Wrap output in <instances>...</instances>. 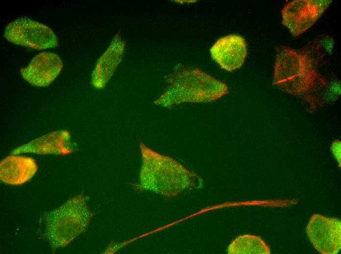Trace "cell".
I'll list each match as a JSON object with an SVG mask.
<instances>
[{"label":"cell","mask_w":341,"mask_h":254,"mask_svg":"<svg viewBox=\"0 0 341 254\" xmlns=\"http://www.w3.org/2000/svg\"><path fill=\"white\" fill-rule=\"evenodd\" d=\"M63 66L59 56L44 52L35 56L28 65L20 70L22 77L36 86L49 85L58 76Z\"/></svg>","instance_id":"obj_8"},{"label":"cell","mask_w":341,"mask_h":254,"mask_svg":"<svg viewBox=\"0 0 341 254\" xmlns=\"http://www.w3.org/2000/svg\"><path fill=\"white\" fill-rule=\"evenodd\" d=\"M210 51L212 58L221 68L231 71L244 64L247 56V46L241 36L231 34L218 39Z\"/></svg>","instance_id":"obj_9"},{"label":"cell","mask_w":341,"mask_h":254,"mask_svg":"<svg viewBox=\"0 0 341 254\" xmlns=\"http://www.w3.org/2000/svg\"><path fill=\"white\" fill-rule=\"evenodd\" d=\"M71 139V134L68 130H56L16 148L12 153L30 152L39 154H67L74 151Z\"/></svg>","instance_id":"obj_10"},{"label":"cell","mask_w":341,"mask_h":254,"mask_svg":"<svg viewBox=\"0 0 341 254\" xmlns=\"http://www.w3.org/2000/svg\"><path fill=\"white\" fill-rule=\"evenodd\" d=\"M276 51L272 84L277 88L295 96L310 98L319 85L327 86L308 53L283 45L277 47Z\"/></svg>","instance_id":"obj_2"},{"label":"cell","mask_w":341,"mask_h":254,"mask_svg":"<svg viewBox=\"0 0 341 254\" xmlns=\"http://www.w3.org/2000/svg\"><path fill=\"white\" fill-rule=\"evenodd\" d=\"M92 216L82 193L46 212L42 218L44 233L52 250L66 246L84 233Z\"/></svg>","instance_id":"obj_4"},{"label":"cell","mask_w":341,"mask_h":254,"mask_svg":"<svg viewBox=\"0 0 341 254\" xmlns=\"http://www.w3.org/2000/svg\"><path fill=\"white\" fill-rule=\"evenodd\" d=\"M4 37L14 44L39 50L58 45L57 36L50 27L27 17L19 18L8 23Z\"/></svg>","instance_id":"obj_5"},{"label":"cell","mask_w":341,"mask_h":254,"mask_svg":"<svg viewBox=\"0 0 341 254\" xmlns=\"http://www.w3.org/2000/svg\"><path fill=\"white\" fill-rule=\"evenodd\" d=\"M166 81L169 85L154 103L168 108L187 102H210L229 93L225 84L198 68L177 69Z\"/></svg>","instance_id":"obj_3"},{"label":"cell","mask_w":341,"mask_h":254,"mask_svg":"<svg viewBox=\"0 0 341 254\" xmlns=\"http://www.w3.org/2000/svg\"><path fill=\"white\" fill-rule=\"evenodd\" d=\"M341 94V83L339 81L333 80L327 85L323 94V100L327 102L335 101Z\"/></svg>","instance_id":"obj_14"},{"label":"cell","mask_w":341,"mask_h":254,"mask_svg":"<svg viewBox=\"0 0 341 254\" xmlns=\"http://www.w3.org/2000/svg\"><path fill=\"white\" fill-rule=\"evenodd\" d=\"M37 170V165L32 158L12 155L0 162V179L8 184L20 185L30 180Z\"/></svg>","instance_id":"obj_11"},{"label":"cell","mask_w":341,"mask_h":254,"mask_svg":"<svg viewBox=\"0 0 341 254\" xmlns=\"http://www.w3.org/2000/svg\"><path fill=\"white\" fill-rule=\"evenodd\" d=\"M317 42L319 46L325 49L330 54H332L334 41L331 37L324 36L320 38Z\"/></svg>","instance_id":"obj_15"},{"label":"cell","mask_w":341,"mask_h":254,"mask_svg":"<svg viewBox=\"0 0 341 254\" xmlns=\"http://www.w3.org/2000/svg\"><path fill=\"white\" fill-rule=\"evenodd\" d=\"M123 45H120V39L115 38L98 60L92 75L93 85L102 88L110 80L122 57Z\"/></svg>","instance_id":"obj_12"},{"label":"cell","mask_w":341,"mask_h":254,"mask_svg":"<svg viewBox=\"0 0 341 254\" xmlns=\"http://www.w3.org/2000/svg\"><path fill=\"white\" fill-rule=\"evenodd\" d=\"M331 0H295L282 10V23L292 36L302 34L310 28L328 7Z\"/></svg>","instance_id":"obj_6"},{"label":"cell","mask_w":341,"mask_h":254,"mask_svg":"<svg viewBox=\"0 0 341 254\" xmlns=\"http://www.w3.org/2000/svg\"><path fill=\"white\" fill-rule=\"evenodd\" d=\"M331 150L335 159L337 160L339 166L341 167V141L336 140L334 141L331 146Z\"/></svg>","instance_id":"obj_16"},{"label":"cell","mask_w":341,"mask_h":254,"mask_svg":"<svg viewBox=\"0 0 341 254\" xmlns=\"http://www.w3.org/2000/svg\"><path fill=\"white\" fill-rule=\"evenodd\" d=\"M142 165L138 182L131 184L139 192L150 191L166 198L202 188L203 180L173 158L159 153L140 142Z\"/></svg>","instance_id":"obj_1"},{"label":"cell","mask_w":341,"mask_h":254,"mask_svg":"<svg viewBox=\"0 0 341 254\" xmlns=\"http://www.w3.org/2000/svg\"><path fill=\"white\" fill-rule=\"evenodd\" d=\"M229 254H269V247L259 236L244 234L237 237L228 246Z\"/></svg>","instance_id":"obj_13"},{"label":"cell","mask_w":341,"mask_h":254,"mask_svg":"<svg viewBox=\"0 0 341 254\" xmlns=\"http://www.w3.org/2000/svg\"><path fill=\"white\" fill-rule=\"evenodd\" d=\"M306 233L315 249L323 254H335L341 248V222L336 218L313 214Z\"/></svg>","instance_id":"obj_7"}]
</instances>
